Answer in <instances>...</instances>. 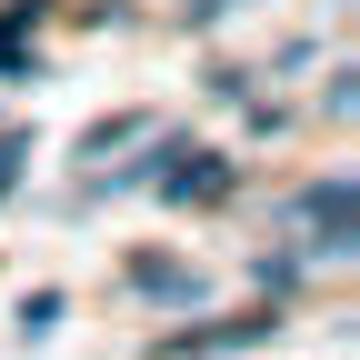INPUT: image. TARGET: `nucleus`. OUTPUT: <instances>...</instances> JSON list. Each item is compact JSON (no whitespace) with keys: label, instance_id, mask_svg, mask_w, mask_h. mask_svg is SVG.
Returning <instances> with one entry per match:
<instances>
[{"label":"nucleus","instance_id":"2","mask_svg":"<svg viewBox=\"0 0 360 360\" xmlns=\"http://www.w3.org/2000/svg\"><path fill=\"white\" fill-rule=\"evenodd\" d=\"M300 231H321V250H350V180H321L300 200Z\"/></svg>","mask_w":360,"mask_h":360},{"label":"nucleus","instance_id":"1","mask_svg":"<svg viewBox=\"0 0 360 360\" xmlns=\"http://www.w3.org/2000/svg\"><path fill=\"white\" fill-rule=\"evenodd\" d=\"M231 191V160H210V150H180V170H160V200H220Z\"/></svg>","mask_w":360,"mask_h":360},{"label":"nucleus","instance_id":"3","mask_svg":"<svg viewBox=\"0 0 360 360\" xmlns=\"http://www.w3.org/2000/svg\"><path fill=\"white\" fill-rule=\"evenodd\" d=\"M270 321H220V330H180V340H160L170 360H191V350H231V340H260Z\"/></svg>","mask_w":360,"mask_h":360},{"label":"nucleus","instance_id":"4","mask_svg":"<svg viewBox=\"0 0 360 360\" xmlns=\"http://www.w3.org/2000/svg\"><path fill=\"white\" fill-rule=\"evenodd\" d=\"M20 150H30V141L11 130V141H0V191H11V180H20Z\"/></svg>","mask_w":360,"mask_h":360}]
</instances>
